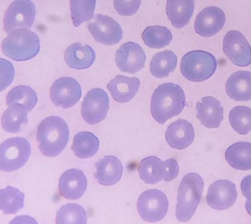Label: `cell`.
<instances>
[{"label":"cell","instance_id":"obj_1","mask_svg":"<svg viewBox=\"0 0 251 224\" xmlns=\"http://www.w3.org/2000/svg\"><path fill=\"white\" fill-rule=\"evenodd\" d=\"M186 99L183 89L178 84L166 83L155 90L151 101V113L160 124L178 116L183 111Z\"/></svg>","mask_w":251,"mask_h":224},{"label":"cell","instance_id":"obj_2","mask_svg":"<svg viewBox=\"0 0 251 224\" xmlns=\"http://www.w3.org/2000/svg\"><path fill=\"white\" fill-rule=\"evenodd\" d=\"M69 128L64 119L50 116L40 123L37 129L40 151L45 156L54 157L64 151L69 140Z\"/></svg>","mask_w":251,"mask_h":224},{"label":"cell","instance_id":"obj_3","mask_svg":"<svg viewBox=\"0 0 251 224\" xmlns=\"http://www.w3.org/2000/svg\"><path fill=\"white\" fill-rule=\"evenodd\" d=\"M203 188V180L199 174L190 173L183 177L179 185L176 208L179 221L187 222L193 217L200 203Z\"/></svg>","mask_w":251,"mask_h":224},{"label":"cell","instance_id":"obj_4","mask_svg":"<svg viewBox=\"0 0 251 224\" xmlns=\"http://www.w3.org/2000/svg\"><path fill=\"white\" fill-rule=\"evenodd\" d=\"M2 49L5 56L14 61H28L39 53V38L31 30L16 29L4 40Z\"/></svg>","mask_w":251,"mask_h":224},{"label":"cell","instance_id":"obj_5","mask_svg":"<svg viewBox=\"0 0 251 224\" xmlns=\"http://www.w3.org/2000/svg\"><path fill=\"white\" fill-rule=\"evenodd\" d=\"M217 65L216 58L211 53L193 51L182 57L181 72L187 80L199 83L211 78L217 70Z\"/></svg>","mask_w":251,"mask_h":224},{"label":"cell","instance_id":"obj_6","mask_svg":"<svg viewBox=\"0 0 251 224\" xmlns=\"http://www.w3.org/2000/svg\"><path fill=\"white\" fill-rule=\"evenodd\" d=\"M31 153V146L26 139L13 138L0 146V168L5 172L19 170L25 165Z\"/></svg>","mask_w":251,"mask_h":224},{"label":"cell","instance_id":"obj_7","mask_svg":"<svg viewBox=\"0 0 251 224\" xmlns=\"http://www.w3.org/2000/svg\"><path fill=\"white\" fill-rule=\"evenodd\" d=\"M169 203L164 193L158 190H150L139 197L137 208L139 214L144 221L158 222L165 217Z\"/></svg>","mask_w":251,"mask_h":224},{"label":"cell","instance_id":"obj_8","mask_svg":"<svg viewBox=\"0 0 251 224\" xmlns=\"http://www.w3.org/2000/svg\"><path fill=\"white\" fill-rule=\"evenodd\" d=\"M35 7L30 0H15L5 13L4 27L7 33L13 30L31 28L35 18Z\"/></svg>","mask_w":251,"mask_h":224},{"label":"cell","instance_id":"obj_9","mask_svg":"<svg viewBox=\"0 0 251 224\" xmlns=\"http://www.w3.org/2000/svg\"><path fill=\"white\" fill-rule=\"evenodd\" d=\"M87 28L98 42L111 46L121 42L123 30L120 25L108 16L97 15L87 24Z\"/></svg>","mask_w":251,"mask_h":224},{"label":"cell","instance_id":"obj_10","mask_svg":"<svg viewBox=\"0 0 251 224\" xmlns=\"http://www.w3.org/2000/svg\"><path fill=\"white\" fill-rule=\"evenodd\" d=\"M109 110V98L104 90L95 88L87 93L81 106V114L87 124H98L105 118Z\"/></svg>","mask_w":251,"mask_h":224},{"label":"cell","instance_id":"obj_11","mask_svg":"<svg viewBox=\"0 0 251 224\" xmlns=\"http://www.w3.org/2000/svg\"><path fill=\"white\" fill-rule=\"evenodd\" d=\"M223 51L237 66L244 67L251 64V47L241 32L233 30L226 34L223 40Z\"/></svg>","mask_w":251,"mask_h":224},{"label":"cell","instance_id":"obj_12","mask_svg":"<svg viewBox=\"0 0 251 224\" xmlns=\"http://www.w3.org/2000/svg\"><path fill=\"white\" fill-rule=\"evenodd\" d=\"M81 95L80 84L72 78L58 79L50 89V98L54 105L63 109L73 107L80 100Z\"/></svg>","mask_w":251,"mask_h":224},{"label":"cell","instance_id":"obj_13","mask_svg":"<svg viewBox=\"0 0 251 224\" xmlns=\"http://www.w3.org/2000/svg\"><path fill=\"white\" fill-rule=\"evenodd\" d=\"M146 55L140 45L129 42L125 43L117 51V67L123 72L134 74L140 72L145 65Z\"/></svg>","mask_w":251,"mask_h":224},{"label":"cell","instance_id":"obj_14","mask_svg":"<svg viewBox=\"0 0 251 224\" xmlns=\"http://www.w3.org/2000/svg\"><path fill=\"white\" fill-rule=\"evenodd\" d=\"M237 197L236 185L228 180H219L210 186L206 201L212 209L223 210L233 206Z\"/></svg>","mask_w":251,"mask_h":224},{"label":"cell","instance_id":"obj_15","mask_svg":"<svg viewBox=\"0 0 251 224\" xmlns=\"http://www.w3.org/2000/svg\"><path fill=\"white\" fill-rule=\"evenodd\" d=\"M226 15L217 7H208L201 10L196 17L195 29L196 33L201 37L214 36L225 26Z\"/></svg>","mask_w":251,"mask_h":224},{"label":"cell","instance_id":"obj_16","mask_svg":"<svg viewBox=\"0 0 251 224\" xmlns=\"http://www.w3.org/2000/svg\"><path fill=\"white\" fill-rule=\"evenodd\" d=\"M87 187L85 174L78 169H70L65 171L59 179L60 195L67 200H75L81 198Z\"/></svg>","mask_w":251,"mask_h":224},{"label":"cell","instance_id":"obj_17","mask_svg":"<svg viewBox=\"0 0 251 224\" xmlns=\"http://www.w3.org/2000/svg\"><path fill=\"white\" fill-rule=\"evenodd\" d=\"M195 136V130L192 124L186 120L179 119L169 125L165 138L171 147L182 150L193 143Z\"/></svg>","mask_w":251,"mask_h":224},{"label":"cell","instance_id":"obj_18","mask_svg":"<svg viewBox=\"0 0 251 224\" xmlns=\"http://www.w3.org/2000/svg\"><path fill=\"white\" fill-rule=\"evenodd\" d=\"M197 117L204 127L211 129L220 127L223 116V108L220 101L212 97H205L196 105Z\"/></svg>","mask_w":251,"mask_h":224},{"label":"cell","instance_id":"obj_19","mask_svg":"<svg viewBox=\"0 0 251 224\" xmlns=\"http://www.w3.org/2000/svg\"><path fill=\"white\" fill-rule=\"evenodd\" d=\"M137 78L118 75L108 84L107 88L116 102L125 103L130 102L137 94L140 87Z\"/></svg>","mask_w":251,"mask_h":224},{"label":"cell","instance_id":"obj_20","mask_svg":"<svg viewBox=\"0 0 251 224\" xmlns=\"http://www.w3.org/2000/svg\"><path fill=\"white\" fill-rule=\"evenodd\" d=\"M95 179L103 186H112L121 180L123 168L121 161L114 156H105L96 164Z\"/></svg>","mask_w":251,"mask_h":224},{"label":"cell","instance_id":"obj_21","mask_svg":"<svg viewBox=\"0 0 251 224\" xmlns=\"http://www.w3.org/2000/svg\"><path fill=\"white\" fill-rule=\"evenodd\" d=\"M229 97L237 102L251 100V72L239 71L231 75L226 86Z\"/></svg>","mask_w":251,"mask_h":224},{"label":"cell","instance_id":"obj_22","mask_svg":"<svg viewBox=\"0 0 251 224\" xmlns=\"http://www.w3.org/2000/svg\"><path fill=\"white\" fill-rule=\"evenodd\" d=\"M195 10V0H168L166 13L172 25L181 28L189 23Z\"/></svg>","mask_w":251,"mask_h":224},{"label":"cell","instance_id":"obj_23","mask_svg":"<svg viewBox=\"0 0 251 224\" xmlns=\"http://www.w3.org/2000/svg\"><path fill=\"white\" fill-rule=\"evenodd\" d=\"M96 57L94 49L89 45L75 43L65 51V60L67 65L76 70H84L94 64Z\"/></svg>","mask_w":251,"mask_h":224},{"label":"cell","instance_id":"obj_24","mask_svg":"<svg viewBox=\"0 0 251 224\" xmlns=\"http://www.w3.org/2000/svg\"><path fill=\"white\" fill-rule=\"evenodd\" d=\"M226 161L236 170H251V143L241 141L232 144L226 152Z\"/></svg>","mask_w":251,"mask_h":224},{"label":"cell","instance_id":"obj_25","mask_svg":"<svg viewBox=\"0 0 251 224\" xmlns=\"http://www.w3.org/2000/svg\"><path fill=\"white\" fill-rule=\"evenodd\" d=\"M27 109L20 104L10 106L2 114L1 123L5 132L10 133L20 132L22 127L28 123Z\"/></svg>","mask_w":251,"mask_h":224},{"label":"cell","instance_id":"obj_26","mask_svg":"<svg viewBox=\"0 0 251 224\" xmlns=\"http://www.w3.org/2000/svg\"><path fill=\"white\" fill-rule=\"evenodd\" d=\"M100 141L97 137L91 132L77 134L74 138L72 149L80 158L94 157L99 150Z\"/></svg>","mask_w":251,"mask_h":224},{"label":"cell","instance_id":"obj_27","mask_svg":"<svg viewBox=\"0 0 251 224\" xmlns=\"http://www.w3.org/2000/svg\"><path fill=\"white\" fill-rule=\"evenodd\" d=\"M178 59L176 54L170 51L160 52L155 55L150 62V72L157 78H163L173 72Z\"/></svg>","mask_w":251,"mask_h":224},{"label":"cell","instance_id":"obj_28","mask_svg":"<svg viewBox=\"0 0 251 224\" xmlns=\"http://www.w3.org/2000/svg\"><path fill=\"white\" fill-rule=\"evenodd\" d=\"M138 171L146 184H157L163 180V161L155 156L144 158L139 165Z\"/></svg>","mask_w":251,"mask_h":224},{"label":"cell","instance_id":"obj_29","mask_svg":"<svg viewBox=\"0 0 251 224\" xmlns=\"http://www.w3.org/2000/svg\"><path fill=\"white\" fill-rule=\"evenodd\" d=\"M25 195L20 190L8 187L0 191V208L6 215L16 214L24 207Z\"/></svg>","mask_w":251,"mask_h":224},{"label":"cell","instance_id":"obj_30","mask_svg":"<svg viewBox=\"0 0 251 224\" xmlns=\"http://www.w3.org/2000/svg\"><path fill=\"white\" fill-rule=\"evenodd\" d=\"M142 38L148 47L160 49L170 44L173 37L168 28L156 26L147 27L142 34Z\"/></svg>","mask_w":251,"mask_h":224},{"label":"cell","instance_id":"obj_31","mask_svg":"<svg viewBox=\"0 0 251 224\" xmlns=\"http://www.w3.org/2000/svg\"><path fill=\"white\" fill-rule=\"evenodd\" d=\"M6 102L9 106L20 104L25 107L27 111L31 112L36 105L37 96L31 87L18 86L11 90L7 94Z\"/></svg>","mask_w":251,"mask_h":224},{"label":"cell","instance_id":"obj_32","mask_svg":"<svg viewBox=\"0 0 251 224\" xmlns=\"http://www.w3.org/2000/svg\"><path fill=\"white\" fill-rule=\"evenodd\" d=\"M97 0H70L74 26L78 27L94 18Z\"/></svg>","mask_w":251,"mask_h":224},{"label":"cell","instance_id":"obj_33","mask_svg":"<svg viewBox=\"0 0 251 224\" xmlns=\"http://www.w3.org/2000/svg\"><path fill=\"white\" fill-rule=\"evenodd\" d=\"M229 121L236 132L247 135L251 132V109L247 106H236L231 109Z\"/></svg>","mask_w":251,"mask_h":224},{"label":"cell","instance_id":"obj_34","mask_svg":"<svg viewBox=\"0 0 251 224\" xmlns=\"http://www.w3.org/2000/svg\"><path fill=\"white\" fill-rule=\"evenodd\" d=\"M86 210L80 205L68 203L58 210L56 215L57 224H84L87 223Z\"/></svg>","mask_w":251,"mask_h":224},{"label":"cell","instance_id":"obj_35","mask_svg":"<svg viewBox=\"0 0 251 224\" xmlns=\"http://www.w3.org/2000/svg\"><path fill=\"white\" fill-rule=\"evenodd\" d=\"M141 0H114V5L117 12L124 16H132L140 8Z\"/></svg>","mask_w":251,"mask_h":224},{"label":"cell","instance_id":"obj_36","mask_svg":"<svg viewBox=\"0 0 251 224\" xmlns=\"http://www.w3.org/2000/svg\"><path fill=\"white\" fill-rule=\"evenodd\" d=\"M1 91L10 85L14 78L15 71L10 62L1 58Z\"/></svg>","mask_w":251,"mask_h":224},{"label":"cell","instance_id":"obj_37","mask_svg":"<svg viewBox=\"0 0 251 224\" xmlns=\"http://www.w3.org/2000/svg\"><path fill=\"white\" fill-rule=\"evenodd\" d=\"M179 174V166L176 160L168 159L163 161V180L170 182Z\"/></svg>","mask_w":251,"mask_h":224},{"label":"cell","instance_id":"obj_38","mask_svg":"<svg viewBox=\"0 0 251 224\" xmlns=\"http://www.w3.org/2000/svg\"><path fill=\"white\" fill-rule=\"evenodd\" d=\"M241 190L248 200L251 201V175L247 176L242 180Z\"/></svg>","mask_w":251,"mask_h":224},{"label":"cell","instance_id":"obj_39","mask_svg":"<svg viewBox=\"0 0 251 224\" xmlns=\"http://www.w3.org/2000/svg\"><path fill=\"white\" fill-rule=\"evenodd\" d=\"M245 206H246V209L247 210L248 214H249L251 216V201H247L246 202V204H245Z\"/></svg>","mask_w":251,"mask_h":224}]
</instances>
